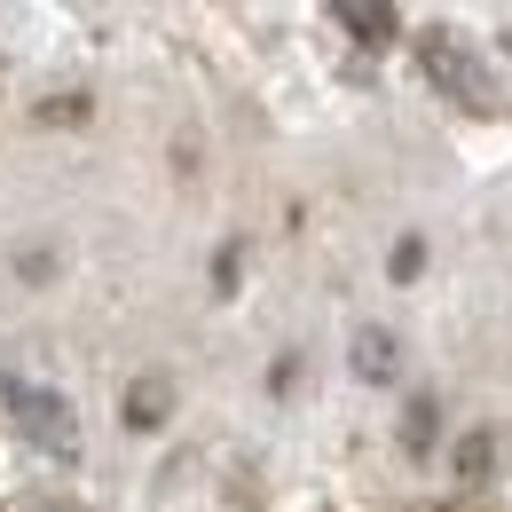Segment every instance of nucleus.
<instances>
[{
  "instance_id": "nucleus-6",
  "label": "nucleus",
  "mask_w": 512,
  "mask_h": 512,
  "mask_svg": "<svg viewBox=\"0 0 512 512\" xmlns=\"http://www.w3.org/2000/svg\"><path fill=\"white\" fill-rule=\"evenodd\" d=\"M434 434H442V410H434V394H418V402L402 410V442H410V449H434Z\"/></svg>"
},
{
  "instance_id": "nucleus-5",
  "label": "nucleus",
  "mask_w": 512,
  "mask_h": 512,
  "mask_svg": "<svg viewBox=\"0 0 512 512\" xmlns=\"http://www.w3.org/2000/svg\"><path fill=\"white\" fill-rule=\"evenodd\" d=\"M158 418H166V379H134V386H127V426H142V434H150Z\"/></svg>"
},
{
  "instance_id": "nucleus-2",
  "label": "nucleus",
  "mask_w": 512,
  "mask_h": 512,
  "mask_svg": "<svg viewBox=\"0 0 512 512\" xmlns=\"http://www.w3.org/2000/svg\"><path fill=\"white\" fill-rule=\"evenodd\" d=\"M16 394V426H24V442L48 449V457H71L79 449V426H71V402L56 386H8Z\"/></svg>"
},
{
  "instance_id": "nucleus-3",
  "label": "nucleus",
  "mask_w": 512,
  "mask_h": 512,
  "mask_svg": "<svg viewBox=\"0 0 512 512\" xmlns=\"http://www.w3.org/2000/svg\"><path fill=\"white\" fill-rule=\"evenodd\" d=\"M331 24H339V32H355L363 48H394V40H402V16H394L386 0H339V8H331Z\"/></svg>"
},
{
  "instance_id": "nucleus-8",
  "label": "nucleus",
  "mask_w": 512,
  "mask_h": 512,
  "mask_svg": "<svg viewBox=\"0 0 512 512\" xmlns=\"http://www.w3.org/2000/svg\"><path fill=\"white\" fill-rule=\"evenodd\" d=\"M457 465H465V481H481L489 473V434H473V442L457 449Z\"/></svg>"
},
{
  "instance_id": "nucleus-4",
  "label": "nucleus",
  "mask_w": 512,
  "mask_h": 512,
  "mask_svg": "<svg viewBox=\"0 0 512 512\" xmlns=\"http://www.w3.org/2000/svg\"><path fill=\"white\" fill-rule=\"evenodd\" d=\"M394 371H402V347H394V331H386V323H371V331H355V379L386 386Z\"/></svg>"
},
{
  "instance_id": "nucleus-7",
  "label": "nucleus",
  "mask_w": 512,
  "mask_h": 512,
  "mask_svg": "<svg viewBox=\"0 0 512 512\" xmlns=\"http://www.w3.org/2000/svg\"><path fill=\"white\" fill-rule=\"evenodd\" d=\"M386 268H394V284H410V276L426 268V245H418V237H402V245H394V260H386Z\"/></svg>"
},
{
  "instance_id": "nucleus-1",
  "label": "nucleus",
  "mask_w": 512,
  "mask_h": 512,
  "mask_svg": "<svg viewBox=\"0 0 512 512\" xmlns=\"http://www.w3.org/2000/svg\"><path fill=\"white\" fill-rule=\"evenodd\" d=\"M418 71L442 87L457 111H481V119H489V111H505V79L481 64L457 32H426V40H418Z\"/></svg>"
}]
</instances>
